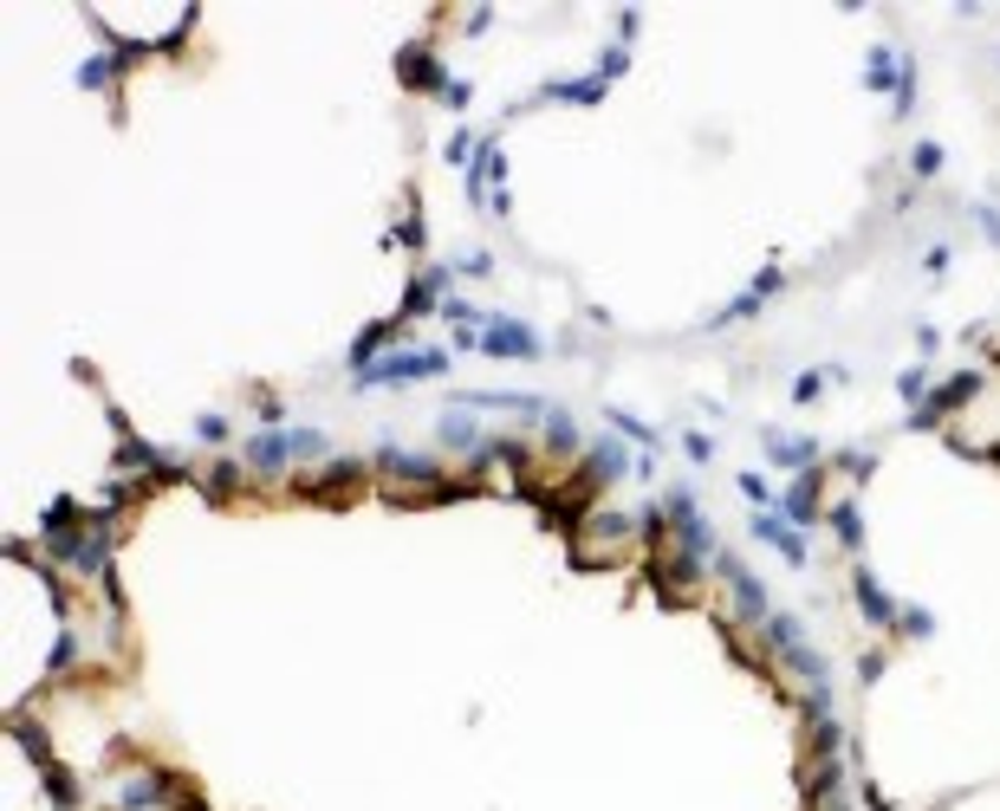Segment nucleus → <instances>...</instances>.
Wrapping results in <instances>:
<instances>
[{"instance_id":"1","label":"nucleus","mask_w":1000,"mask_h":811,"mask_svg":"<svg viewBox=\"0 0 1000 811\" xmlns=\"http://www.w3.org/2000/svg\"><path fill=\"white\" fill-rule=\"evenodd\" d=\"M455 370V351L448 344H404V351H384L377 364L351 370V390H409V383H436Z\"/></svg>"},{"instance_id":"2","label":"nucleus","mask_w":1000,"mask_h":811,"mask_svg":"<svg viewBox=\"0 0 1000 811\" xmlns=\"http://www.w3.org/2000/svg\"><path fill=\"white\" fill-rule=\"evenodd\" d=\"M371 475L377 480H404V487H384V494H429L443 480V461L429 448H397V442H377L371 448Z\"/></svg>"},{"instance_id":"3","label":"nucleus","mask_w":1000,"mask_h":811,"mask_svg":"<svg viewBox=\"0 0 1000 811\" xmlns=\"http://www.w3.org/2000/svg\"><path fill=\"white\" fill-rule=\"evenodd\" d=\"M482 358H501V364H540V358H546V338L533 332L526 319H514V312H487L482 319Z\"/></svg>"},{"instance_id":"4","label":"nucleus","mask_w":1000,"mask_h":811,"mask_svg":"<svg viewBox=\"0 0 1000 811\" xmlns=\"http://www.w3.org/2000/svg\"><path fill=\"white\" fill-rule=\"evenodd\" d=\"M365 480H371V461H351V455H332L319 475H299L293 494L305 500H319V507H344L351 494H365Z\"/></svg>"},{"instance_id":"5","label":"nucleus","mask_w":1000,"mask_h":811,"mask_svg":"<svg viewBox=\"0 0 1000 811\" xmlns=\"http://www.w3.org/2000/svg\"><path fill=\"white\" fill-rule=\"evenodd\" d=\"M241 461H247L254 480H293V468H299L293 429H254V436L241 442Z\"/></svg>"},{"instance_id":"6","label":"nucleus","mask_w":1000,"mask_h":811,"mask_svg":"<svg viewBox=\"0 0 1000 811\" xmlns=\"http://www.w3.org/2000/svg\"><path fill=\"white\" fill-rule=\"evenodd\" d=\"M183 785L188 779H176V773H130L111 785V805L117 811H176Z\"/></svg>"},{"instance_id":"7","label":"nucleus","mask_w":1000,"mask_h":811,"mask_svg":"<svg viewBox=\"0 0 1000 811\" xmlns=\"http://www.w3.org/2000/svg\"><path fill=\"white\" fill-rule=\"evenodd\" d=\"M397 85L416 91V98H443L448 85H455V72L443 66V52H436V46H423V39H416V46L397 52Z\"/></svg>"},{"instance_id":"8","label":"nucleus","mask_w":1000,"mask_h":811,"mask_svg":"<svg viewBox=\"0 0 1000 811\" xmlns=\"http://www.w3.org/2000/svg\"><path fill=\"white\" fill-rule=\"evenodd\" d=\"M715 565H721V578H728V597H735V610H741V624H767L774 617V604H767V585L747 571L735 553H715Z\"/></svg>"},{"instance_id":"9","label":"nucleus","mask_w":1000,"mask_h":811,"mask_svg":"<svg viewBox=\"0 0 1000 811\" xmlns=\"http://www.w3.org/2000/svg\"><path fill=\"white\" fill-rule=\"evenodd\" d=\"M747 532H754L760 546H774V553L786 558V565H806V532H799L793 519L779 514V507H760V514L747 519Z\"/></svg>"},{"instance_id":"10","label":"nucleus","mask_w":1000,"mask_h":811,"mask_svg":"<svg viewBox=\"0 0 1000 811\" xmlns=\"http://www.w3.org/2000/svg\"><path fill=\"white\" fill-rule=\"evenodd\" d=\"M630 468H637V461H630L611 436H592V442H585V461H579V487H585V494H592V487H611V480H624Z\"/></svg>"},{"instance_id":"11","label":"nucleus","mask_w":1000,"mask_h":811,"mask_svg":"<svg viewBox=\"0 0 1000 811\" xmlns=\"http://www.w3.org/2000/svg\"><path fill=\"white\" fill-rule=\"evenodd\" d=\"M404 338H409V319H371L365 332L351 338L344 364H351V370H365V364H377L384 351H404Z\"/></svg>"},{"instance_id":"12","label":"nucleus","mask_w":1000,"mask_h":811,"mask_svg":"<svg viewBox=\"0 0 1000 811\" xmlns=\"http://www.w3.org/2000/svg\"><path fill=\"white\" fill-rule=\"evenodd\" d=\"M779 514L793 519V526H818V514H825V475H818V468H806V475L786 480V494H779Z\"/></svg>"},{"instance_id":"13","label":"nucleus","mask_w":1000,"mask_h":811,"mask_svg":"<svg viewBox=\"0 0 1000 811\" xmlns=\"http://www.w3.org/2000/svg\"><path fill=\"white\" fill-rule=\"evenodd\" d=\"M760 442H767V461H774V468H786V475H806V468H818V442H813V436L760 429Z\"/></svg>"},{"instance_id":"14","label":"nucleus","mask_w":1000,"mask_h":811,"mask_svg":"<svg viewBox=\"0 0 1000 811\" xmlns=\"http://www.w3.org/2000/svg\"><path fill=\"white\" fill-rule=\"evenodd\" d=\"M482 442H487V429L468 416V409H443V416H436V448H448V455H475Z\"/></svg>"},{"instance_id":"15","label":"nucleus","mask_w":1000,"mask_h":811,"mask_svg":"<svg viewBox=\"0 0 1000 811\" xmlns=\"http://www.w3.org/2000/svg\"><path fill=\"white\" fill-rule=\"evenodd\" d=\"M247 461H234V455H215L208 461V475H202V494L215 500V507H227V500H241V487H247Z\"/></svg>"},{"instance_id":"16","label":"nucleus","mask_w":1000,"mask_h":811,"mask_svg":"<svg viewBox=\"0 0 1000 811\" xmlns=\"http://www.w3.org/2000/svg\"><path fill=\"white\" fill-rule=\"evenodd\" d=\"M852 597H857V610H864V617H871V624H896V597H890L884 585H877V578H871V571H864V565H857L852 571Z\"/></svg>"},{"instance_id":"17","label":"nucleus","mask_w":1000,"mask_h":811,"mask_svg":"<svg viewBox=\"0 0 1000 811\" xmlns=\"http://www.w3.org/2000/svg\"><path fill=\"white\" fill-rule=\"evenodd\" d=\"M7 740H13V746H20V753L33 760L39 773L52 766V740H46V727H39L33 714H7Z\"/></svg>"},{"instance_id":"18","label":"nucleus","mask_w":1000,"mask_h":811,"mask_svg":"<svg viewBox=\"0 0 1000 811\" xmlns=\"http://www.w3.org/2000/svg\"><path fill=\"white\" fill-rule=\"evenodd\" d=\"M117 72H124V59H117V52H91V59H78L72 85H78V91H111Z\"/></svg>"},{"instance_id":"19","label":"nucleus","mask_w":1000,"mask_h":811,"mask_svg":"<svg viewBox=\"0 0 1000 811\" xmlns=\"http://www.w3.org/2000/svg\"><path fill=\"white\" fill-rule=\"evenodd\" d=\"M540 429H546V448H553V455H572V448H585V429H579V416H572V409H559V403H553V416H546Z\"/></svg>"},{"instance_id":"20","label":"nucleus","mask_w":1000,"mask_h":811,"mask_svg":"<svg viewBox=\"0 0 1000 811\" xmlns=\"http://www.w3.org/2000/svg\"><path fill=\"white\" fill-rule=\"evenodd\" d=\"M293 455L299 461H332V429H319V422H293Z\"/></svg>"},{"instance_id":"21","label":"nucleus","mask_w":1000,"mask_h":811,"mask_svg":"<svg viewBox=\"0 0 1000 811\" xmlns=\"http://www.w3.org/2000/svg\"><path fill=\"white\" fill-rule=\"evenodd\" d=\"M384 241H397V247H409V254H423V247H429V227H423L416 195H404V227H397V234H384Z\"/></svg>"},{"instance_id":"22","label":"nucleus","mask_w":1000,"mask_h":811,"mask_svg":"<svg viewBox=\"0 0 1000 811\" xmlns=\"http://www.w3.org/2000/svg\"><path fill=\"white\" fill-rule=\"evenodd\" d=\"M825 519H832V532H838V546H845V553H857V546H864V514H857L852 500H838Z\"/></svg>"},{"instance_id":"23","label":"nucleus","mask_w":1000,"mask_h":811,"mask_svg":"<svg viewBox=\"0 0 1000 811\" xmlns=\"http://www.w3.org/2000/svg\"><path fill=\"white\" fill-rule=\"evenodd\" d=\"M227 436H234V422H227L222 409H202V416H195V442L202 448H227Z\"/></svg>"},{"instance_id":"24","label":"nucleus","mask_w":1000,"mask_h":811,"mask_svg":"<svg viewBox=\"0 0 1000 811\" xmlns=\"http://www.w3.org/2000/svg\"><path fill=\"white\" fill-rule=\"evenodd\" d=\"M254 416H260V429H287V397L254 383Z\"/></svg>"},{"instance_id":"25","label":"nucleus","mask_w":1000,"mask_h":811,"mask_svg":"<svg viewBox=\"0 0 1000 811\" xmlns=\"http://www.w3.org/2000/svg\"><path fill=\"white\" fill-rule=\"evenodd\" d=\"M475 149H482V137H475V130L462 124V130H455V137H448V144H443V163H455V169L468 176V163H475Z\"/></svg>"},{"instance_id":"26","label":"nucleus","mask_w":1000,"mask_h":811,"mask_svg":"<svg viewBox=\"0 0 1000 811\" xmlns=\"http://www.w3.org/2000/svg\"><path fill=\"white\" fill-rule=\"evenodd\" d=\"M455 280H494V254L487 247H462L455 254Z\"/></svg>"},{"instance_id":"27","label":"nucleus","mask_w":1000,"mask_h":811,"mask_svg":"<svg viewBox=\"0 0 1000 811\" xmlns=\"http://www.w3.org/2000/svg\"><path fill=\"white\" fill-rule=\"evenodd\" d=\"M896 397H903L910 409H923V403H929V370H923V364H910L903 377H896Z\"/></svg>"},{"instance_id":"28","label":"nucleus","mask_w":1000,"mask_h":811,"mask_svg":"<svg viewBox=\"0 0 1000 811\" xmlns=\"http://www.w3.org/2000/svg\"><path fill=\"white\" fill-rule=\"evenodd\" d=\"M890 629H903V636H916V643H923V636H935V617H929L923 604H903V610H896V624Z\"/></svg>"},{"instance_id":"29","label":"nucleus","mask_w":1000,"mask_h":811,"mask_svg":"<svg viewBox=\"0 0 1000 811\" xmlns=\"http://www.w3.org/2000/svg\"><path fill=\"white\" fill-rule=\"evenodd\" d=\"M78 656H85V643H78V629H66V636H59V643H52V675H72L78 668Z\"/></svg>"},{"instance_id":"30","label":"nucleus","mask_w":1000,"mask_h":811,"mask_svg":"<svg viewBox=\"0 0 1000 811\" xmlns=\"http://www.w3.org/2000/svg\"><path fill=\"white\" fill-rule=\"evenodd\" d=\"M604 416H611V429H618V436H630V442H643V448H657V429H650V422H637L630 409H604Z\"/></svg>"},{"instance_id":"31","label":"nucleus","mask_w":1000,"mask_h":811,"mask_svg":"<svg viewBox=\"0 0 1000 811\" xmlns=\"http://www.w3.org/2000/svg\"><path fill=\"white\" fill-rule=\"evenodd\" d=\"M910 169H916L923 183H929V176H942V144H916V149H910Z\"/></svg>"},{"instance_id":"32","label":"nucleus","mask_w":1000,"mask_h":811,"mask_svg":"<svg viewBox=\"0 0 1000 811\" xmlns=\"http://www.w3.org/2000/svg\"><path fill=\"white\" fill-rule=\"evenodd\" d=\"M838 468H845L852 480H864L871 468H877V455H871V448H838Z\"/></svg>"},{"instance_id":"33","label":"nucleus","mask_w":1000,"mask_h":811,"mask_svg":"<svg viewBox=\"0 0 1000 811\" xmlns=\"http://www.w3.org/2000/svg\"><path fill=\"white\" fill-rule=\"evenodd\" d=\"M741 494L754 500V507H779V494H774V480L767 475H741Z\"/></svg>"},{"instance_id":"34","label":"nucleus","mask_w":1000,"mask_h":811,"mask_svg":"<svg viewBox=\"0 0 1000 811\" xmlns=\"http://www.w3.org/2000/svg\"><path fill=\"white\" fill-rule=\"evenodd\" d=\"M825 383H832V370H806V377L793 383V403H813V397L825 390Z\"/></svg>"},{"instance_id":"35","label":"nucleus","mask_w":1000,"mask_h":811,"mask_svg":"<svg viewBox=\"0 0 1000 811\" xmlns=\"http://www.w3.org/2000/svg\"><path fill=\"white\" fill-rule=\"evenodd\" d=\"M443 105H448V111H455V117H462V111H468V105H475V85H468V78H455V85H448V91H443Z\"/></svg>"},{"instance_id":"36","label":"nucleus","mask_w":1000,"mask_h":811,"mask_svg":"<svg viewBox=\"0 0 1000 811\" xmlns=\"http://www.w3.org/2000/svg\"><path fill=\"white\" fill-rule=\"evenodd\" d=\"M682 455H689V461H708V455H715V442H708L702 429H689V436H682Z\"/></svg>"},{"instance_id":"37","label":"nucleus","mask_w":1000,"mask_h":811,"mask_svg":"<svg viewBox=\"0 0 1000 811\" xmlns=\"http://www.w3.org/2000/svg\"><path fill=\"white\" fill-rule=\"evenodd\" d=\"M949 260H955V254H949V247H942V241H935V247H929V254H923L929 280H942V273H949Z\"/></svg>"},{"instance_id":"38","label":"nucleus","mask_w":1000,"mask_h":811,"mask_svg":"<svg viewBox=\"0 0 1000 811\" xmlns=\"http://www.w3.org/2000/svg\"><path fill=\"white\" fill-rule=\"evenodd\" d=\"M974 222H981V234L1000 247V215H994V208H974Z\"/></svg>"},{"instance_id":"39","label":"nucleus","mask_w":1000,"mask_h":811,"mask_svg":"<svg viewBox=\"0 0 1000 811\" xmlns=\"http://www.w3.org/2000/svg\"><path fill=\"white\" fill-rule=\"evenodd\" d=\"M935 344H942V332H935V325H916V351H923V358H935Z\"/></svg>"},{"instance_id":"40","label":"nucleus","mask_w":1000,"mask_h":811,"mask_svg":"<svg viewBox=\"0 0 1000 811\" xmlns=\"http://www.w3.org/2000/svg\"><path fill=\"white\" fill-rule=\"evenodd\" d=\"M462 27H468V33H487V27H494V7H475V13H468Z\"/></svg>"}]
</instances>
